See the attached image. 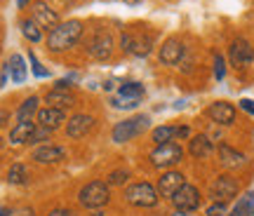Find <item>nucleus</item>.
Listing matches in <instances>:
<instances>
[{"label":"nucleus","mask_w":254,"mask_h":216,"mask_svg":"<svg viewBox=\"0 0 254 216\" xmlns=\"http://www.w3.org/2000/svg\"><path fill=\"white\" fill-rule=\"evenodd\" d=\"M82 33H85V21L80 19H68V21H59L45 38V47L50 54H62L68 52L71 47L80 43Z\"/></svg>","instance_id":"1"},{"label":"nucleus","mask_w":254,"mask_h":216,"mask_svg":"<svg viewBox=\"0 0 254 216\" xmlns=\"http://www.w3.org/2000/svg\"><path fill=\"white\" fill-rule=\"evenodd\" d=\"M109 200H111V186L106 181H90L78 193V202L85 209H101L109 205Z\"/></svg>","instance_id":"2"},{"label":"nucleus","mask_w":254,"mask_h":216,"mask_svg":"<svg viewBox=\"0 0 254 216\" xmlns=\"http://www.w3.org/2000/svg\"><path fill=\"white\" fill-rule=\"evenodd\" d=\"M113 33H111L109 28H94L92 31V36L87 38V43H85V50L90 54L92 59H97V61H106L113 56Z\"/></svg>","instance_id":"3"},{"label":"nucleus","mask_w":254,"mask_h":216,"mask_svg":"<svg viewBox=\"0 0 254 216\" xmlns=\"http://www.w3.org/2000/svg\"><path fill=\"white\" fill-rule=\"evenodd\" d=\"M148 127H151V117L148 115H134V117H127V120H120L118 125L113 127V132H111L113 144H127L134 136L144 134Z\"/></svg>","instance_id":"4"},{"label":"nucleus","mask_w":254,"mask_h":216,"mask_svg":"<svg viewBox=\"0 0 254 216\" xmlns=\"http://www.w3.org/2000/svg\"><path fill=\"white\" fill-rule=\"evenodd\" d=\"M148 160L153 164L155 169H170L174 164H179L184 160V148L179 144H163V146H155V151H151Z\"/></svg>","instance_id":"5"},{"label":"nucleus","mask_w":254,"mask_h":216,"mask_svg":"<svg viewBox=\"0 0 254 216\" xmlns=\"http://www.w3.org/2000/svg\"><path fill=\"white\" fill-rule=\"evenodd\" d=\"M158 188L151 186V183H132V186H127L125 190V200L132 205V207H155L158 205Z\"/></svg>","instance_id":"6"},{"label":"nucleus","mask_w":254,"mask_h":216,"mask_svg":"<svg viewBox=\"0 0 254 216\" xmlns=\"http://www.w3.org/2000/svg\"><path fill=\"white\" fill-rule=\"evenodd\" d=\"M120 50L125 54H132V56H148L151 50H153V36L123 31V36H120Z\"/></svg>","instance_id":"7"},{"label":"nucleus","mask_w":254,"mask_h":216,"mask_svg":"<svg viewBox=\"0 0 254 216\" xmlns=\"http://www.w3.org/2000/svg\"><path fill=\"white\" fill-rule=\"evenodd\" d=\"M252 61H254L252 43L245 40V38H236V40L231 43V47H228V63H231L233 68H238V71H243V68H247Z\"/></svg>","instance_id":"8"},{"label":"nucleus","mask_w":254,"mask_h":216,"mask_svg":"<svg viewBox=\"0 0 254 216\" xmlns=\"http://www.w3.org/2000/svg\"><path fill=\"white\" fill-rule=\"evenodd\" d=\"M31 17L38 21V26L43 28V31H52V28L62 21L59 19V12H57L50 2H45V0H33L31 2Z\"/></svg>","instance_id":"9"},{"label":"nucleus","mask_w":254,"mask_h":216,"mask_svg":"<svg viewBox=\"0 0 254 216\" xmlns=\"http://www.w3.org/2000/svg\"><path fill=\"white\" fill-rule=\"evenodd\" d=\"M209 193H212L214 202H224V205H228V202L236 200V195H238V181L233 179V176H228V174H221V176L214 179Z\"/></svg>","instance_id":"10"},{"label":"nucleus","mask_w":254,"mask_h":216,"mask_svg":"<svg viewBox=\"0 0 254 216\" xmlns=\"http://www.w3.org/2000/svg\"><path fill=\"white\" fill-rule=\"evenodd\" d=\"M172 205L179 212H195L200 207V190L190 183H184L182 188L172 195Z\"/></svg>","instance_id":"11"},{"label":"nucleus","mask_w":254,"mask_h":216,"mask_svg":"<svg viewBox=\"0 0 254 216\" xmlns=\"http://www.w3.org/2000/svg\"><path fill=\"white\" fill-rule=\"evenodd\" d=\"M184 52H186V47H184L179 38H167L160 45V50H158V59L165 66H177L184 59Z\"/></svg>","instance_id":"12"},{"label":"nucleus","mask_w":254,"mask_h":216,"mask_svg":"<svg viewBox=\"0 0 254 216\" xmlns=\"http://www.w3.org/2000/svg\"><path fill=\"white\" fill-rule=\"evenodd\" d=\"M207 117L221 127L233 125V122H236V106L228 104V101H214V104L207 108Z\"/></svg>","instance_id":"13"},{"label":"nucleus","mask_w":254,"mask_h":216,"mask_svg":"<svg viewBox=\"0 0 254 216\" xmlns=\"http://www.w3.org/2000/svg\"><path fill=\"white\" fill-rule=\"evenodd\" d=\"M184 183H186V176H184L182 171H172V169L165 171L163 176L158 179V195L172 200V195L182 188Z\"/></svg>","instance_id":"14"},{"label":"nucleus","mask_w":254,"mask_h":216,"mask_svg":"<svg viewBox=\"0 0 254 216\" xmlns=\"http://www.w3.org/2000/svg\"><path fill=\"white\" fill-rule=\"evenodd\" d=\"M94 127V117L87 113H78L71 120H66V134L71 139H82V136L90 134V129Z\"/></svg>","instance_id":"15"},{"label":"nucleus","mask_w":254,"mask_h":216,"mask_svg":"<svg viewBox=\"0 0 254 216\" xmlns=\"http://www.w3.org/2000/svg\"><path fill=\"white\" fill-rule=\"evenodd\" d=\"M38 125L47 127V129H59L62 125H66V110H59V108H52V106H45L38 110Z\"/></svg>","instance_id":"16"},{"label":"nucleus","mask_w":254,"mask_h":216,"mask_svg":"<svg viewBox=\"0 0 254 216\" xmlns=\"http://www.w3.org/2000/svg\"><path fill=\"white\" fill-rule=\"evenodd\" d=\"M73 92L71 90H59V87H52V90L45 94V104L52 108H59V110H66V108L73 106Z\"/></svg>","instance_id":"17"},{"label":"nucleus","mask_w":254,"mask_h":216,"mask_svg":"<svg viewBox=\"0 0 254 216\" xmlns=\"http://www.w3.org/2000/svg\"><path fill=\"white\" fill-rule=\"evenodd\" d=\"M7 66H9V80L14 82V85L26 82V78H28V66H26V59H24L21 54H12V56L7 59Z\"/></svg>","instance_id":"18"},{"label":"nucleus","mask_w":254,"mask_h":216,"mask_svg":"<svg viewBox=\"0 0 254 216\" xmlns=\"http://www.w3.org/2000/svg\"><path fill=\"white\" fill-rule=\"evenodd\" d=\"M64 158H66V153L59 146H40L33 151V160L40 164H55V162H62Z\"/></svg>","instance_id":"19"},{"label":"nucleus","mask_w":254,"mask_h":216,"mask_svg":"<svg viewBox=\"0 0 254 216\" xmlns=\"http://www.w3.org/2000/svg\"><path fill=\"white\" fill-rule=\"evenodd\" d=\"M219 158H221V164L226 167V169H240L243 164H245V155L236 151V148H231V146H219Z\"/></svg>","instance_id":"20"},{"label":"nucleus","mask_w":254,"mask_h":216,"mask_svg":"<svg viewBox=\"0 0 254 216\" xmlns=\"http://www.w3.org/2000/svg\"><path fill=\"white\" fill-rule=\"evenodd\" d=\"M36 125L38 122H17V125L9 129V144H14V146L28 144L33 132H36Z\"/></svg>","instance_id":"21"},{"label":"nucleus","mask_w":254,"mask_h":216,"mask_svg":"<svg viewBox=\"0 0 254 216\" xmlns=\"http://www.w3.org/2000/svg\"><path fill=\"white\" fill-rule=\"evenodd\" d=\"M212 151H214V146H212L207 134H198L189 141V153L193 155V158H209Z\"/></svg>","instance_id":"22"},{"label":"nucleus","mask_w":254,"mask_h":216,"mask_svg":"<svg viewBox=\"0 0 254 216\" xmlns=\"http://www.w3.org/2000/svg\"><path fill=\"white\" fill-rule=\"evenodd\" d=\"M19 31H21V36L26 38L28 43H43V28L38 26V21L33 17H24L19 21Z\"/></svg>","instance_id":"23"},{"label":"nucleus","mask_w":254,"mask_h":216,"mask_svg":"<svg viewBox=\"0 0 254 216\" xmlns=\"http://www.w3.org/2000/svg\"><path fill=\"white\" fill-rule=\"evenodd\" d=\"M38 104H40V99H38L36 94L21 101V106L17 108V122H33V117H36L38 110H40Z\"/></svg>","instance_id":"24"},{"label":"nucleus","mask_w":254,"mask_h":216,"mask_svg":"<svg viewBox=\"0 0 254 216\" xmlns=\"http://www.w3.org/2000/svg\"><path fill=\"white\" fill-rule=\"evenodd\" d=\"M151 136H153V141L158 146L172 144V141H177V127L174 125H160V127H155Z\"/></svg>","instance_id":"25"},{"label":"nucleus","mask_w":254,"mask_h":216,"mask_svg":"<svg viewBox=\"0 0 254 216\" xmlns=\"http://www.w3.org/2000/svg\"><path fill=\"white\" fill-rule=\"evenodd\" d=\"M144 99H136V97H125V94H113L111 97V108H116V110H132L141 104Z\"/></svg>","instance_id":"26"},{"label":"nucleus","mask_w":254,"mask_h":216,"mask_svg":"<svg viewBox=\"0 0 254 216\" xmlns=\"http://www.w3.org/2000/svg\"><path fill=\"white\" fill-rule=\"evenodd\" d=\"M26 181H28L26 167H24L21 162H14V164L7 169V183H12V186H24Z\"/></svg>","instance_id":"27"},{"label":"nucleus","mask_w":254,"mask_h":216,"mask_svg":"<svg viewBox=\"0 0 254 216\" xmlns=\"http://www.w3.org/2000/svg\"><path fill=\"white\" fill-rule=\"evenodd\" d=\"M28 63H31V71H33V78H38V80H45V78H50V75H52V73H50V71L45 68V66L40 63V59L36 56V52H33V50L28 52Z\"/></svg>","instance_id":"28"},{"label":"nucleus","mask_w":254,"mask_h":216,"mask_svg":"<svg viewBox=\"0 0 254 216\" xmlns=\"http://www.w3.org/2000/svg\"><path fill=\"white\" fill-rule=\"evenodd\" d=\"M226 78V59L219 52H214V80L221 82Z\"/></svg>","instance_id":"29"},{"label":"nucleus","mask_w":254,"mask_h":216,"mask_svg":"<svg viewBox=\"0 0 254 216\" xmlns=\"http://www.w3.org/2000/svg\"><path fill=\"white\" fill-rule=\"evenodd\" d=\"M50 139H52V129H47L43 125H36V132H33L28 144H43V141H50Z\"/></svg>","instance_id":"30"},{"label":"nucleus","mask_w":254,"mask_h":216,"mask_svg":"<svg viewBox=\"0 0 254 216\" xmlns=\"http://www.w3.org/2000/svg\"><path fill=\"white\" fill-rule=\"evenodd\" d=\"M127 179H129V171L127 169H116V171H111L109 174V186H125Z\"/></svg>","instance_id":"31"},{"label":"nucleus","mask_w":254,"mask_h":216,"mask_svg":"<svg viewBox=\"0 0 254 216\" xmlns=\"http://www.w3.org/2000/svg\"><path fill=\"white\" fill-rule=\"evenodd\" d=\"M205 216H226V205L224 202H212L205 212Z\"/></svg>","instance_id":"32"},{"label":"nucleus","mask_w":254,"mask_h":216,"mask_svg":"<svg viewBox=\"0 0 254 216\" xmlns=\"http://www.w3.org/2000/svg\"><path fill=\"white\" fill-rule=\"evenodd\" d=\"M240 108L245 110L247 115H254V101L252 99H240Z\"/></svg>","instance_id":"33"},{"label":"nucleus","mask_w":254,"mask_h":216,"mask_svg":"<svg viewBox=\"0 0 254 216\" xmlns=\"http://www.w3.org/2000/svg\"><path fill=\"white\" fill-rule=\"evenodd\" d=\"M12 216H36V212H33V207H17L12 212Z\"/></svg>","instance_id":"34"},{"label":"nucleus","mask_w":254,"mask_h":216,"mask_svg":"<svg viewBox=\"0 0 254 216\" xmlns=\"http://www.w3.org/2000/svg\"><path fill=\"white\" fill-rule=\"evenodd\" d=\"M7 78H9V66L7 63H2V68H0V87L7 85Z\"/></svg>","instance_id":"35"},{"label":"nucleus","mask_w":254,"mask_h":216,"mask_svg":"<svg viewBox=\"0 0 254 216\" xmlns=\"http://www.w3.org/2000/svg\"><path fill=\"white\" fill-rule=\"evenodd\" d=\"M189 136H190V127H186V125L177 127V139H189Z\"/></svg>","instance_id":"36"},{"label":"nucleus","mask_w":254,"mask_h":216,"mask_svg":"<svg viewBox=\"0 0 254 216\" xmlns=\"http://www.w3.org/2000/svg\"><path fill=\"white\" fill-rule=\"evenodd\" d=\"M47 216H75V214H73L71 209H52Z\"/></svg>","instance_id":"37"},{"label":"nucleus","mask_w":254,"mask_h":216,"mask_svg":"<svg viewBox=\"0 0 254 216\" xmlns=\"http://www.w3.org/2000/svg\"><path fill=\"white\" fill-rule=\"evenodd\" d=\"M9 122V110H5V108H0V127H5Z\"/></svg>","instance_id":"38"},{"label":"nucleus","mask_w":254,"mask_h":216,"mask_svg":"<svg viewBox=\"0 0 254 216\" xmlns=\"http://www.w3.org/2000/svg\"><path fill=\"white\" fill-rule=\"evenodd\" d=\"M31 2H33V0H17V7H19V9H24V7H28Z\"/></svg>","instance_id":"39"},{"label":"nucleus","mask_w":254,"mask_h":216,"mask_svg":"<svg viewBox=\"0 0 254 216\" xmlns=\"http://www.w3.org/2000/svg\"><path fill=\"white\" fill-rule=\"evenodd\" d=\"M0 216H12V209H7V207H0Z\"/></svg>","instance_id":"40"},{"label":"nucleus","mask_w":254,"mask_h":216,"mask_svg":"<svg viewBox=\"0 0 254 216\" xmlns=\"http://www.w3.org/2000/svg\"><path fill=\"white\" fill-rule=\"evenodd\" d=\"M172 216H193V212H179V209H177Z\"/></svg>","instance_id":"41"},{"label":"nucleus","mask_w":254,"mask_h":216,"mask_svg":"<svg viewBox=\"0 0 254 216\" xmlns=\"http://www.w3.org/2000/svg\"><path fill=\"white\" fill-rule=\"evenodd\" d=\"M123 2H127V5H139L141 0H123Z\"/></svg>","instance_id":"42"},{"label":"nucleus","mask_w":254,"mask_h":216,"mask_svg":"<svg viewBox=\"0 0 254 216\" xmlns=\"http://www.w3.org/2000/svg\"><path fill=\"white\" fill-rule=\"evenodd\" d=\"M228 216H243V214H240L238 209H233V212H231V214H228Z\"/></svg>","instance_id":"43"},{"label":"nucleus","mask_w":254,"mask_h":216,"mask_svg":"<svg viewBox=\"0 0 254 216\" xmlns=\"http://www.w3.org/2000/svg\"><path fill=\"white\" fill-rule=\"evenodd\" d=\"M0 146H2V139H0Z\"/></svg>","instance_id":"44"},{"label":"nucleus","mask_w":254,"mask_h":216,"mask_svg":"<svg viewBox=\"0 0 254 216\" xmlns=\"http://www.w3.org/2000/svg\"><path fill=\"white\" fill-rule=\"evenodd\" d=\"M252 216H254V212H252Z\"/></svg>","instance_id":"45"}]
</instances>
